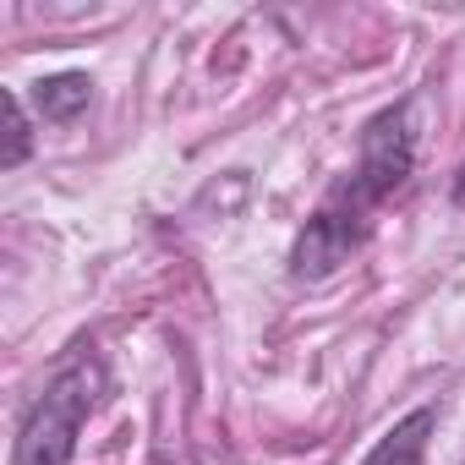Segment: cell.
Segmentation results:
<instances>
[{"label": "cell", "instance_id": "cell-1", "mask_svg": "<svg viewBox=\"0 0 465 465\" xmlns=\"http://www.w3.org/2000/svg\"><path fill=\"white\" fill-rule=\"evenodd\" d=\"M99 389H104V367L94 356H72L50 372L45 394L34 400L23 432H17V449H12V465H72L77 454V432L83 421L94 416L99 405Z\"/></svg>", "mask_w": 465, "mask_h": 465}, {"label": "cell", "instance_id": "cell-2", "mask_svg": "<svg viewBox=\"0 0 465 465\" xmlns=\"http://www.w3.org/2000/svg\"><path fill=\"white\" fill-rule=\"evenodd\" d=\"M411 164H416L411 104H394V110H383V115L361 132V164H356V175H351V186H345L351 208H356V203L389 197V192L411 175Z\"/></svg>", "mask_w": 465, "mask_h": 465}, {"label": "cell", "instance_id": "cell-3", "mask_svg": "<svg viewBox=\"0 0 465 465\" xmlns=\"http://www.w3.org/2000/svg\"><path fill=\"white\" fill-rule=\"evenodd\" d=\"M356 236H361V230H356V213H334V208H323L318 219H307L302 242H296V252H291L296 274H302V280H323V274H334V269L351 258Z\"/></svg>", "mask_w": 465, "mask_h": 465}, {"label": "cell", "instance_id": "cell-4", "mask_svg": "<svg viewBox=\"0 0 465 465\" xmlns=\"http://www.w3.org/2000/svg\"><path fill=\"white\" fill-rule=\"evenodd\" d=\"M427 432H432V405H416L405 421H394V427L378 438V449H372L361 465H421Z\"/></svg>", "mask_w": 465, "mask_h": 465}, {"label": "cell", "instance_id": "cell-5", "mask_svg": "<svg viewBox=\"0 0 465 465\" xmlns=\"http://www.w3.org/2000/svg\"><path fill=\"white\" fill-rule=\"evenodd\" d=\"M88 94H94V83L83 72H61V77L39 83V110H45V121H72L77 110H88Z\"/></svg>", "mask_w": 465, "mask_h": 465}, {"label": "cell", "instance_id": "cell-6", "mask_svg": "<svg viewBox=\"0 0 465 465\" xmlns=\"http://www.w3.org/2000/svg\"><path fill=\"white\" fill-rule=\"evenodd\" d=\"M6 115H12V148H6V170H17L23 159H28V115H23V99L17 94H6Z\"/></svg>", "mask_w": 465, "mask_h": 465}]
</instances>
